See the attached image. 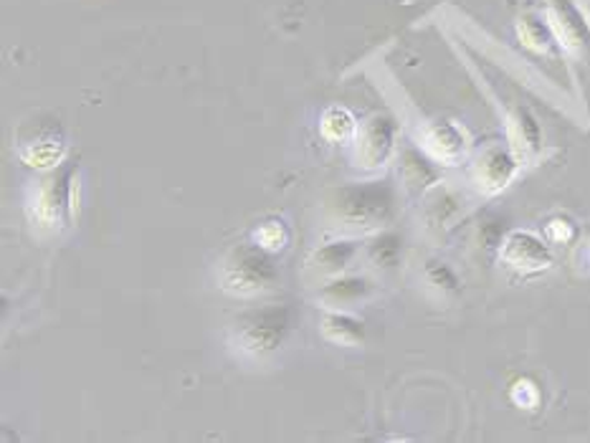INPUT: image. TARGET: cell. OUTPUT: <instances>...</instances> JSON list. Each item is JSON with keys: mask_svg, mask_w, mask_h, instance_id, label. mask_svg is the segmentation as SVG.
Instances as JSON below:
<instances>
[{"mask_svg": "<svg viewBox=\"0 0 590 443\" xmlns=\"http://www.w3.org/2000/svg\"><path fill=\"white\" fill-rule=\"evenodd\" d=\"M292 329V312L287 307H266L248 312L228 329V345L246 363H264L279 353Z\"/></svg>", "mask_w": 590, "mask_h": 443, "instance_id": "obj_1", "label": "cell"}, {"mask_svg": "<svg viewBox=\"0 0 590 443\" xmlns=\"http://www.w3.org/2000/svg\"><path fill=\"white\" fill-rule=\"evenodd\" d=\"M218 286L230 297L252 299L276 284V266L262 246H234L218 262Z\"/></svg>", "mask_w": 590, "mask_h": 443, "instance_id": "obj_2", "label": "cell"}, {"mask_svg": "<svg viewBox=\"0 0 590 443\" xmlns=\"http://www.w3.org/2000/svg\"><path fill=\"white\" fill-rule=\"evenodd\" d=\"M327 220L340 230H365L391 214V193L381 183L340 188L325 203Z\"/></svg>", "mask_w": 590, "mask_h": 443, "instance_id": "obj_3", "label": "cell"}, {"mask_svg": "<svg viewBox=\"0 0 590 443\" xmlns=\"http://www.w3.org/2000/svg\"><path fill=\"white\" fill-rule=\"evenodd\" d=\"M71 168H61L57 173H46L39 180L31 183L29 196H26V214L31 224L49 234H57L67 226L71 214Z\"/></svg>", "mask_w": 590, "mask_h": 443, "instance_id": "obj_4", "label": "cell"}, {"mask_svg": "<svg viewBox=\"0 0 590 443\" xmlns=\"http://www.w3.org/2000/svg\"><path fill=\"white\" fill-rule=\"evenodd\" d=\"M16 150L31 168H57L63 155V132L59 122H53V119L43 122V117H33L29 122H23L16 137Z\"/></svg>", "mask_w": 590, "mask_h": 443, "instance_id": "obj_5", "label": "cell"}, {"mask_svg": "<svg viewBox=\"0 0 590 443\" xmlns=\"http://www.w3.org/2000/svg\"><path fill=\"white\" fill-rule=\"evenodd\" d=\"M393 150V125L385 117H371L355 129L353 158L357 168H381Z\"/></svg>", "mask_w": 590, "mask_h": 443, "instance_id": "obj_6", "label": "cell"}, {"mask_svg": "<svg viewBox=\"0 0 590 443\" xmlns=\"http://www.w3.org/2000/svg\"><path fill=\"white\" fill-rule=\"evenodd\" d=\"M367 292H371V286H367L365 279H340L327 284L325 289L319 292V299L327 309L340 312V309H350L357 302H363L367 297Z\"/></svg>", "mask_w": 590, "mask_h": 443, "instance_id": "obj_7", "label": "cell"}, {"mask_svg": "<svg viewBox=\"0 0 590 443\" xmlns=\"http://www.w3.org/2000/svg\"><path fill=\"white\" fill-rule=\"evenodd\" d=\"M322 335H325L330 343L335 345H343V347H357L363 345V325L361 322H355L353 317L343 315V312H332L325 319H322Z\"/></svg>", "mask_w": 590, "mask_h": 443, "instance_id": "obj_8", "label": "cell"}, {"mask_svg": "<svg viewBox=\"0 0 590 443\" xmlns=\"http://www.w3.org/2000/svg\"><path fill=\"white\" fill-rule=\"evenodd\" d=\"M507 262L518 266V269H540L548 264V252L530 236H512L507 244Z\"/></svg>", "mask_w": 590, "mask_h": 443, "instance_id": "obj_9", "label": "cell"}, {"mask_svg": "<svg viewBox=\"0 0 590 443\" xmlns=\"http://www.w3.org/2000/svg\"><path fill=\"white\" fill-rule=\"evenodd\" d=\"M355 254V244H332L325 246L322 252L315 254V258L309 262V274L319 276V279H327V276H335L337 272H343L350 258Z\"/></svg>", "mask_w": 590, "mask_h": 443, "instance_id": "obj_10", "label": "cell"}, {"mask_svg": "<svg viewBox=\"0 0 590 443\" xmlns=\"http://www.w3.org/2000/svg\"><path fill=\"white\" fill-rule=\"evenodd\" d=\"M355 132V119L353 115L347 112V109H330L322 117V135L327 137V140H345L347 135Z\"/></svg>", "mask_w": 590, "mask_h": 443, "instance_id": "obj_11", "label": "cell"}, {"mask_svg": "<svg viewBox=\"0 0 590 443\" xmlns=\"http://www.w3.org/2000/svg\"><path fill=\"white\" fill-rule=\"evenodd\" d=\"M254 242L262 248H266L269 254L282 252V248L289 244V230L282 224V220H269V224H264L259 226V230H256Z\"/></svg>", "mask_w": 590, "mask_h": 443, "instance_id": "obj_12", "label": "cell"}, {"mask_svg": "<svg viewBox=\"0 0 590 443\" xmlns=\"http://www.w3.org/2000/svg\"><path fill=\"white\" fill-rule=\"evenodd\" d=\"M520 39L532 49H548V29L534 16H524L520 21Z\"/></svg>", "mask_w": 590, "mask_h": 443, "instance_id": "obj_13", "label": "cell"}]
</instances>
